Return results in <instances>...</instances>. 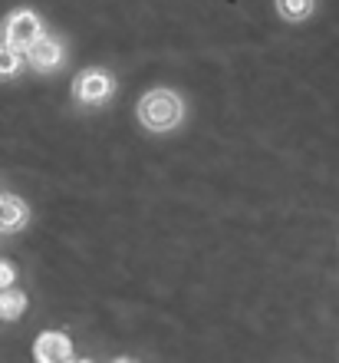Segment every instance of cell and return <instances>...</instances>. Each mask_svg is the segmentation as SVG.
Returning <instances> with one entry per match:
<instances>
[{
  "label": "cell",
  "instance_id": "6",
  "mask_svg": "<svg viewBox=\"0 0 339 363\" xmlns=\"http://www.w3.org/2000/svg\"><path fill=\"white\" fill-rule=\"evenodd\" d=\"M23 221H27V205L13 195H4L0 199V231H17Z\"/></svg>",
  "mask_w": 339,
  "mask_h": 363
},
{
  "label": "cell",
  "instance_id": "2",
  "mask_svg": "<svg viewBox=\"0 0 339 363\" xmlns=\"http://www.w3.org/2000/svg\"><path fill=\"white\" fill-rule=\"evenodd\" d=\"M43 33V23H40V17L33 13V10H13L7 17V23H4V43L13 50H30V43Z\"/></svg>",
  "mask_w": 339,
  "mask_h": 363
},
{
  "label": "cell",
  "instance_id": "8",
  "mask_svg": "<svg viewBox=\"0 0 339 363\" xmlns=\"http://www.w3.org/2000/svg\"><path fill=\"white\" fill-rule=\"evenodd\" d=\"M20 63H23V53L7 43H0V77H13L20 73Z\"/></svg>",
  "mask_w": 339,
  "mask_h": 363
},
{
  "label": "cell",
  "instance_id": "7",
  "mask_svg": "<svg viewBox=\"0 0 339 363\" xmlns=\"http://www.w3.org/2000/svg\"><path fill=\"white\" fill-rule=\"evenodd\" d=\"M23 311H27V297H23V291L0 287V317H4V320H17Z\"/></svg>",
  "mask_w": 339,
  "mask_h": 363
},
{
  "label": "cell",
  "instance_id": "3",
  "mask_svg": "<svg viewBox=\"0 0 339 363\" xmlns=\"http://www.w3.org/2000/svg\"><path fill=\"white\" fill-rule=\"evenodd\" d=\"M113 89H115V83L105 69H86L83 77L76 79V96H79V103H86V106L105 103V99L113 96Z\"/></svg>",
  "mask_w": 339,
  "mask_h": 363
},
{
  "label": "cell",
  "instance_id": "4",
  "mask_svg": "<svg viewBox=\"0 0 339 363\" xmlns=\"http://www.w3.org/2000/svg\"><path fill=\"white\" fill-rule=\"evenodd\" d=\"M27 57H30V63L37 69H57L59 63H63V43H59L57 37H47V33H40L33 43H30V50H27Z\"/></svg>",
  "mask_w": 339,
  "mask_h": 363
},
{
  "label": "cell",
  "instance_id": "9",
  "mask_svg": "<svg viewBox=\"0 0 339 363\" xmlns=\"http://www.w3.org/2000/svg\"><path fill=\"white\" fill-rule=\"evenodd\" d=\"M277 10L287 20H303L313 10V0H277Z\"/></svg>",
  "mask_w": 339,
  "mask_h": 363
},
{
  "label": "cell",
  "instance_id": "10",
  "mask_svg": "<svg viewBox=\"0 0 339 363\" xmlns=\"http://www.w3.org/2000/svg\"><path fill=\"white\" fill-rule=\"evenodd\" d=\"M10 284H13V264L0 261V287H10Z\"/></svg>",
  "mask_w": 339,
  "mask_h": 363
},
{
  "label": "cell",
  "instance_id": "5",
  "mask_svg": "<svg viewBox=\"0 0 339 363\" xmlns=\"http://www.w3.org/2000/svg\"><path fill=\"white\" fill-rule=\"evenodd\" d=\"M33 357L43 363H59V360H69L73 357V344H69L67 334H57V330H50V334H43L37 340V347H33Z\"/></svg>",
  "mask_w": 339,
  "mask_h": 363
},
{
  "label": "cell",
  "instance_id": "1",
  "mask_svg": "<svg viewBox=\"0 0 339 363\" xmlns=\"http://www.w3.org/2000/svg\"><path fill=\"white\" fill-rule=\"evenodd\" d=\"M181 116H185V103L171 89H151V93L142 96V103H139V119L151 133L175 129L181 123Z\"/></svg>",
  "mask_w": 339,
  "mask_h": 363
}]
</instances>
